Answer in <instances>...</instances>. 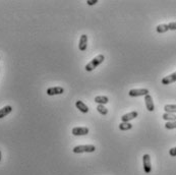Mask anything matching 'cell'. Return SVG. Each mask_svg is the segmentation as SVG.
<instances>
[{"label":"cell","instance_id":"ac0fdd59","mask_svg":"<svg viewBox=\"0 0 176 175\" xmlns=\"http://www.w3.org/2000/svg\"><path fill=\"white\" fill-rule=\"evenodd\" d=\"M97 110H98V112L100 113L101 115H107V114H108V109H107L104 105H98L97 106Z\"/></svg>","mask_w":176,"mask_h":175},{"label":"cell","instance_id":"4fadbf2b","mask_svg":"<svg viewBox=\"0 0 176 175\" xmlns=\"http://www.w3.org/2000/svg\"><path fill=\"white\" fill-rule=\"evenodd\" d=\"M95 102L99 105H104L108 103L109 99H108V97H106V96H97L95 98Z\"/></svg>","mask_w":176,"mask_h":175},{"label":"cell","instance_id":"277c9868","mask_svg":"<svg viewBox=\"0 0 176 175\" xmlns=\"http://www.w3.org/2000/svg\"><path fill=\"white\" fill-rule=\"evenodd\" d=\"M128 95L130 97H140V96H147L149 95L148 89H134L130 90Z\"/></svg>","mask_w":176,"mask_h":175},{"label":"cell","instance_id":"9a60e30c","mask_svg":"<svg viewBox=\"0 0 176 175\" xmlns=\"http://www.w3.org/2000/svg\"><path fill=\"white\" fill-rule=\"evenodd\" d=\"M156 31H157V33H159V34H163V33H166L167 31H169L168 25H165V24H163V25H157V28H156Z\"/></svg>","mask_w":176,"mask_h":175},{"label":"cell","instance_id":"ba28073f","mask_svg":"<svg viewBox=\"0 0 176 175\" xmlns=\"http://www.w3.org/2000/svg\"><path fill=\"white\" fill-rule=\"evenodd\" d=\"M137 115H139L137 111H131V112H129V113L124 114L121 117V122H129V120H132V119L136 118Z\"/></svg>","mask_w":176,"mask_h":175},{"label":"cell","instance_id":"603a6c76","mask_svg":"<svg viewBox=\"0 0 176 175\" xmlns=\"http://www.w3.org/2000/svg\"><path fill=\"white\" fill-rule=\"evenodd\" d=\"M0 161H1V151H0Z\"/></svg>","mask_w":176,"mask_h":175},{"label":"cell","instance_id":"7402d4cb","mask_svg":"<svg viewBox=\"0 0 176 175\" xmlns=\"http://www.w3.org/2000/svg\"><path fill=\"white\" fill-rule=\"evenodd\" d=\"M98 2V0H88L87 1V3H88V5H94V4H96Z\"/></svg>","mask_w":176,"mask_h":175},{"label":"cell","instance_id":"8992f818","mask_svg":"<svg viewBox=\"0 0 176 175\" xmlns=\"http://www.w3.org/2000/svg\"><path fill=\"white\" fill-rule=\"evenodd\" d=\"M145 103H146V107H147V109L150 112H153V111L155 110V105H154L153 98L151 95L145 96Z\"/></svg>","mask_w":176,"mask_h":175},{"label":"cell","instance_id":"8fae6325","mask_svg":"<svg viewBox=\"0 0 176 175\" xmlns=\"http://www.w3.org/2000/svg\"><path fill=\"white\" fill-rule=\"evenodd\" d=\"M75 107L78 108L80 112H83V113H88L89 112V107L87 105H85L83 101H76L75 102Z\"/></svg>","mask_w":176,"mask_h":175},{"label":"cell","instance_id":"9c48e42d","mask_svg":"<svg viewBox=\"0 0 176 175\" xmlns=\"http://www.w3.org/2000/svg\"><path fill=\"white\" fill-rule=\"evenodd\" d=\"M88 46V36L87 35H81L80 39V44H79V49L80 51H85Z\"/></svg>","mask_w":176,"mask_h":175},{"label":"cell","instance_id":"d6986e66","mask_svg":"<svg viewBox=\"0 0 176 175\" xmlns=\"http://www.w3.org/2000/svg\"><path fill=\"white\" fill-rule=\"evenodd\" d=\"M165 129H176V121L167 122L165 124Z\"/></svg>","mask_w":176,"mask_h":175},{"label":"cell","instance_id":"2e32d148","mask_svg":"<svg viewBox=\"0 0 176 175\" xmlns=\"http://www.w3.org/2000/svg\"><path fill=\"white\" fill-rule=\"evenodd\" d=\"M131 129H132V124H130L129 122H121L119 124V129L122 130V131L129 130Z\"/></svg>","mask_w":176,"mask_h":175},{"label":"cell","instance_id":"5b68a950","mask_svg":"<svg viewBox=\"0 0 176 175\" xmlns=\"http://www.w3.org/2000/svg\"><path fill=\"white\" fill-rule=\"evenodd\" d=\"M47 95L48 96H55V95H61L64 93V89L62 87H52L47 89Z\"/></svg>","mask_w":176,"mask_h":175},{"label":"cell","instance_id":"3957f363","mask_svg":"<svg viewBox=\"0 0 176 175\" xmlns=\"http://www.w3.org/2000/svg\"><path fill=\"white\" fill-rule=\"evenodd\" d=\"M143 165H144V171L150 174L152 171V164H151V157L149 154H145L143 156Z\"/></svg>","mask_w":176,"mask_h":175},{"label":"cell","instance_id":"6da1fadb","mask_svg":"<svg viewBox=\"0 0 176 175\" xmlns=\"http://www.w3.org/2000/svg\"><path fill=\"white\" fill-rule=\"evenodd\" d=\"M104 60H105L104 55H103V54H99V55H97L96 57H94L92 60L85 66V69L87 70V71H92V70L95 69V68H97Z\"/></svg>","mask_w":176,"mask_h":175},{"label":"cell","instance_id":"7a4b0ae2","mask_svg":"<svg viewBox=\"0 0 176 175\" xmlns=\"http://www.w3.org/2000/svg\"><path fill=\"white\" fill-rule=\"evenodd\" d=\"M96 151V147L94 145H80L74 148V154H80V153H93Z\"/></svg>","mask_w":176,"mask_h":175},{"label":"cell","instance_id":"ffe728a7","mask_svg":"<svg viewBox=\"0 0 176 175\" xmlns=\"http://www.w3.org/2000/svg\"><path fill=\"white\" fill-rule=\"evenodd\" d=\"M168 28L170 31H176V23H170L168 24Z\"/></svg>","mask_w":176,"mask_h":175},{"label":"cell","instance_id":"e0dca14e","mask_svg":"<svg viewBox=\"0 0 176 175\" xmlns=\"http://www.w3.org/2000/svg\"><path fill=\"white\" fill-rule=\"evenodd\" d=\"M164 110H165V112L166 113H176V105H165L164 106Z\"/></svg>","mask_w":176,"mask_h":175},{"label":"cell","instance_id":"7c38bea8","mask_svg":"<svg viewBox=\"0 0 176 175\" xmlns=\"http://www.w3.org/2000/svg\"><path fill=\"white\" fill-rule=\"evenodd\" d=\"M12 111V107L10 105H7V106H4L3 108L0 109V119L4 118L5 116H7L8 114Z\"/></svg>","mask_w":176,"mask_h":175},{"label":"cell","instance_id":"52a82bcc","mask_svg":"<svg viewBox=\"0 0 176 175\" xmlns=\"http://www.w3.org/2000/svg\"><path fill=\"white\" fill-rule=\"evenodd\" d=\"M72 134L74 135H85L89 134V129L88 127H74L72 129Z\"/></svg>","mask_w":176,"mask_h":175},{"label":"cell","instance_id":"30bf717a","mask_svg":"<svg viewBox=\"0 0 176 175\" xmlns=\"http://www.w3.org/2000/svg\"><path fill=\"white\" fill-rule=\"evenodd\" d=\"M175 82H176V71L162 79V84L163 85H170V84L175 83Z\"/></svg>","mask_w":176,"mask_h":175},{"label":"cell","instance_id":"44dd1931","mask_svg":"<svg viewBox=\"0 0 176 175\" xmlns=\"http://www.w3.org/2000/svg\"><path fill=\"white\" fill-rule=\"evenodd\" d=\"M169 155L171 157H176V147L170 149V150H169Z\"/></svg>","mask_w":176,"mask_h":175},{"label":"cell","instance_id":"5bb4252c","mask_svg":"<svg viewBox=\"0 0 176 175\" xmlns=\"http://www.w3.org/2000/svg\"><path fill=\"white\" fill-rule=\"evenodd\" d=\"M162 118L164 119V120L171 122V121H176V115L172 114V113H164L162 115Z\"/></svg>","mask_w":176,"mask_h":175}]
</instances>
